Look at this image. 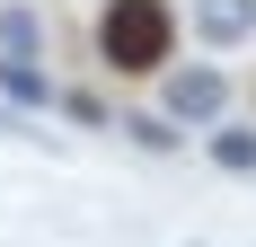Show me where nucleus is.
Returning <instances> with one entry per match:
<instances>
[{"label":"nucleus","mask_w":256,"mask_h":247,"mask_svg":"<svg viewBox=\"0 0 256 247\" xmlns=\"http://www.w3.org/2000/svg\"><path fill=\"white\" fill-rule=\"evenodd\" d=\"M98 62L115 80H168L177 71V9L168 0H106L98 9Z\"/></svg>","instance_id":"1"},{"label":"nucleus","mask_w":256,"mask_h":247,"mask_svg":"<svg viewBox=\"0 0 256 247\" xmlns=\"http://www.w3.org/2000/svg\"><path fill=\"white\" fill-rule=\"evenodd\" d=\"M159 115L177 124V132L221 124V115H230V71H221V62H177V71L159 80Z\"/></svg>","instance_id":"2"},{"label":"nucleus","mask_w":256,"mask_h":247,"mask_svg":"<svg viewBox=\"0 0 256 247\" xmlns=\"http://www.w3.org/2000/svg\"><path fill=\"white\" fill-rule=\"evenodd\" d=\"M194 36H204L212 53H238L256 36V0H194Z\"/></svg>","instance_id":"3"},{"label":"nucleus","mask_w":256,"mask_h":247,"mask_svg":"<svg viewBox=\"0 0 256 247\" xmlns=\"http://www.w3.org/2000/svg\"><path fill=\"white\" fill-rule=\"evenodd\" d=\"M0 62H44V18H36L26 0L0 9Z\"/></svg>","instance_id":"4"},{"label":"nucleus","mask_w":256,"mask_h":247,"mask_svg":"<svg viewBox=\"0 0 256 247\" xmlns=\"http://www.w3.org/2000/svg\"><path fill=\"white\" fill-rule=\"evenodd\" d=\"M0 98H9V106H53L44 62H0Z\"/></svg>","instance_id":"5"},{"label":"nucleus","mask_w":256,"mask_h":247,"mask_svg":"<svg viewBox=\"0 0 256 247\" xmlns=\"http://www.w3.org/2000/svg\"><path fill=\"white\" fill-rule=\"evenodd\" d=\"M212 168L256 176V124H221V132H212Z\"/></svg>","instance_id":"6"},{"label":"nucleus","mask_w":256,"mask_h":247,"mask_svg":"<svg viewBox=\"0 0 256 247\" xmlns=\"http://www.w3.org/2000/svg\"><path fill=\"white\" fill-rule=\"evenodd\" d=\"M115 132H132V142H142V150H177V142H186V132H177V124H168V115H124V124H115Z\"/></svg>","instance_id":"7"},{"label":"nucleus","mask_w":256,"mask_h":247,"mask_svg":"<svg viewBox=\"0 0 256 247\" xmlns=\"http://www.w3.org/2000/svg\"><path fill=\"white\" fill-rule=\"evenodd\" d=\"M62 115H71V124H106V98H98V88H71V98H62Z\"/></svg>","instance_id":"8"}]
</instances>
